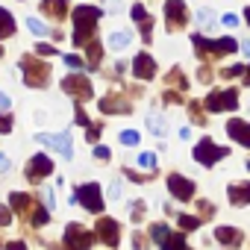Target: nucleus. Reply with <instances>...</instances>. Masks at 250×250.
<instances>
[{
  "instance_id": "obj_45",
  "label": "nucleus",
  "mask_w": 250,
  "mask_h": 250,
  "mask_svg": "<svg viewBox=\"0 0 250 250\" xmlns=\"http://www.w3.org/2000/svg\"><path fill=\"white\" fill-rule=\"evenodd\" d=\"M244 21H247V24H250V6H247V9H244Z\"/></svg>"
},
{
  "instance_id": "obj_20",
  "label": "nucleus",
  "mask_w": 250,
  "mask_h": 250,
  "mask_svg": "<svg viewBox=\"0 0 250 250\" xmlns=\"http://www.w3.org/2000/svg\"><path fill=\"white\" fill-rule=\"evenodd\" d=\"M42 6L53 15V18H65V12H68V0H42Z\"/></svg>"
},
{
  "instance_id": "obj_47",
  "label": "nucleus",
  "mask_w": 250,
  "mask_h": 250,
  "mask_svg": "<svg viewBox=\"0 0 250 250\" xmlns=\"http://www.w3.org/2000/svg\"><path fill=\"white\" fill-rule=\"evenodd\" d=\"M244 53H247V56H250V42H244Z\"/></svg>"
},
{
  "instance_id": "obj_16",
  "label": "nucleus",
  "mask_w": 250,
  "mask_h": 250,
  "mask_svg": "<svg viewBox=\"0 0 250 250\" xmlns=\"http://www.w3.org/2000/svg\"><path fill=\"white\" fill-rule=\"evenodd\" d=\"M227 194H229V200H232V206H244V203H250V183H232L229 188H227Z\"/></svg>"
},
{
  "instance_id": "obj_41",
  "label": "nucleus",
  "mask_w": 250,
  "mask_h": 250,
  "mask_svg": "<svg viewBox=\"0 0 250 250\" xmlns=\"http://www.w3.org/2000/svg\"><path fill=\"white\" fill-rule=\"evenodd\" d=\"M241 74V65H232V68H224V77H235Z\"/></svg>"
},
{
  "instance_id": "obj_32",
  "label": "nucleus",
  "mask_w": 250,
  "mask_h": 250,
  "mask_svg": "<svg viewBox=\"0 0 250 250\" xmlns=\"http://www.w3.org/2000/svg\"><path fill=\"white\" fill-rule=\"evenodd\" d=\"M9 130H12V115L3 112V115H0V136H6Z\"/></svg>"
},
{
  "instance_id": "obj_6",
  "label": "nucleus",
  "mask_w": 250,
  "mask_h": 250,
  "mask_svg": "<svg viewBox=\"0 0 250 250\" xmlns=\"http://www.w3.org/2000/svg\"><path fill=\"white\" fill-rule=\"evenodd\" d=\"M206 109H209V112H232V109H238V94H235L232 88H227V91H212V94L206 97Z\"/></svg>"
},
{
  "instance_id": "obj_36",
  "label": "nucleus",
  "mask_w": 250,
  "mask_h": 250,
  "mask_svg": "<svg viewBox=\"0 0 250 250\" xmlns=\"http://www.w3.org/2000/svg\"><path fill=\"white\" fill-rule=\"evenodd\" d=\"M65 65H68V68H83V59L71 53V56H65Z\"/></svg>"
},
{
  "instance_id": "obj_27",
  "label": "nucleus",
  "mask_w": 250,
  "mask_h": 250,
  "mask_svg": "<svg viewBox=\"0 0 250 250\" xmlns=\"http://www.w3.org/2000/svg\"><path fill=\"white\" fill-rule=\"evenodd\" d=\"M147 127L153 130V136H165V121H162V118L150 115V118H147Z\"/></svg>"
},
{
  "instance_id": "obj_28",
  "label": "nucleus",
  "mask_w": 250,
  "mask_h": 250,
  "mask_svg": "<svg viewBox=\"0 0 250 250\" xmlns=\"http://www.w3.org/2000/svg\"><path fill=\"white\" fill-rule=\"evenodd\" d=\"M197 24H200L203 30H212V27H215V18H212V12H209V9H200V12H197Z\"/></svg>"
},
{
  "instance_id": "obj_43",
  "label": "nucleus",
  "mask_w": 250,
  "mask_h": 250,
  "mask_svg": "<svg viewBox=\"0 0 250 250\" xmlns=\"http://www.w3.org/2000/svg\"><path fill=\"white\" fill-rule=\"evenodd\" d=\"M235 24H238V21H235V18H232V15H224V27H229V30H232V27H235Z\"/></svg>"
},
{
  "instance_id": "obj_13",
  "label": "nucleus",
  "mask_w": 250,
  "mask_h": 250,
  "mask_svg": "<svg viewBox=\"0 0 250 250\" xmlns=\"http://www.w3.org/2000/svg\"><path fill=\"white\" fill-rule=\"evenodd\" d=\"M227 133H229V139H235L238 145L250 147V124H247V121H241V118H232V121L227 124Z\"/></svg>"
},
{
  "instance_id": "obj_29",
  "label": "nucleus",
  "mask_w": 250,
  "mask_h": 250,
  "mask_svg": "<svg viewBox=\"0 0 250 250\" xmlns=\"http://www.w3.org/2000/svg\"><path fill=\"white\" fill-rule=\"evenodd\" d=\"M139 165H142V168H147V171H156V156L145 150V153H139Z\"/></svg>"
},
{
  "instance_id": "obj_30",
  "label": "nucleus",
  "mask_w": 250,
  "mask_h": 250,
  "mask_svg": "<svg viewBox=\"0 0 250 250\" xmlns=\"http://www.w3.org/2000/svg\"><path fill=\"white\" fill-rule=\"evenodd\" d=\"M183 229H197L200 227V218H191V215H180V221H177Z\"/></svg>"
},
{
  "instance_id": "obj_18",
  "label": "nucleus",
  "mask_w": 250,
  "mask_h": 250,
  "mask_svg": "<svg viewBox=\"0 0 250 250\" xmlns=\"http://www.w3.org/2000/svg\"><path fill=\"white\" fill-rule=\"evenodd\" d=\"M100 109H103L106 115H109V112H121V115H124V112H130L133 106L124 100V97H115V94H112V97H103V100H100Z\"/></svg>"
},
{
  "instance_id": "obj_22",
  "label": "nucleus",
  "mask_w": 250,
  "mask_h": 250,
  "mask_svg": "<svg viewBox=\"0 0 250 250\" xmlns=\"http://www.w3.org/2000/svg\"><path fill=\"white\" fill-rule=\"evenodd\" d=\"M130 15H133V21H139V24H142V33H145V39L150 42V18H147V12H145L142 6H133V12H130Z\"/></svg>"
},
{
  "instance_id": "obj_11",
  "label": "nucleus",
  "mask_w": 250,
  "mask_h": 250,
  "mask_svg": "<svg viewBox=\"0 0 250 250\" xmlns=\"http://www.w3.org/2000/svg\"><path fill=\"white\" fill-rule=\"evenodd\" d=\"M194 47H197V50H209V53H232L238 44H235V39H218V42H206L203 36H194Z\"/></svg>"
},
{
  "instance_id": "obj_21",
  "label": "nucleus",
  "mask_w": 250,
  "mask_h": 250,
  "mask_svg": "<svg viewBox=\"0 0 250 250\" xmlns=\"http://www.w3.org/2000/svg\"><path fill=\"white\" fill-rule=\"evenodd\" d=\"M12 33H15V18L0 6V39H9Z\"/></svg>"
},
{
  "instance_id": "obj_24",
  "label": "nucleus",
  "mask_w": 250,
  "mask_h": 250,
  "mask_svg": "<svg viewBox=\"0 0 250 250\" xmlns=\"http://www.w3.org/2000/svg\"><path fill=\"white\" fill-rule=\"evenodd\" d=\"M168 235H171V229H168V224H153V227H150V238H153L156 244H162V241H165Z\"/></svg>"
},
{
  "instance_id": "obj_34",
  "label": "nucleus",
  "mask_w": 250,
  "mask_h": 250,
  "mask_svg": "<svg viewBox=\"0 0 250 250\" xmlns=\"http://www.w3.org/2000/svg\"><path fill=\"white\" fill-rule=\"evenodd\" d=\"M33 224H36V227H42V224H47V209H42V206H39V209L33 212Z\"/></svg>"
},
{
  "instance_id": "obj_17",
  "label": "nucleus",
  "mask_w": 250,
  "mask_h": 250,
  "mask_svg": "<svg viewBox=\"0 0 250 250\" xmlns=\"http://www.w3.org/2000/svg\"><path fill=\"white\" fill-rule=\"evenodd\" d=\"M215 238H218L221 244H229V247H238V244H241V232H238L235 227H218V229H215Z\"/></svg>"
},
{
  "instance_id": "obj_39",
  "label": "nucleus",
  "mask_w": 250,
  "mask_h": 250,
  "mask_svg": "<svg viewBox=\"0 0 250 250\" xmlns=\"http://www.w3.org/2000/svg\"><path fill=\"white\" fill-rule=\"evenodd\" d=\"M0 227H9V209L0 206Z\"/></svg>"
},
{
  "instance_id": "obj_46",
  "label": "nucleus",
  "mask_w": 250,
  "mask_h": 250,
  "mask_svg": "<svg viewBox=\"0 0 250 250\" xmlns=\"http://www.w3.org/2000/svg\"><path fill=\"white\" fill-rule=\"evenodd\" d=\"M244 83H247V85H250V68H247V71H244Z\"/></svg>"
},
{
  "instance_id": "obj_23",
  "label": "nucleus",
  "mask_w": 250,
  "mask_h": 250,
  "mask_svg": "<svg viewBox=\"0 0 250 250\" xmlns=\"http://www.w3.org/2000/svg\"><path fill=\"white\" fill-rule=\"evenodd\" d=\"M162 250H188V247H186V238H183V235L171 232V235L162 241Z\"/></svg>"
},
{
  "instance_id": "obj_15",
  "label": "nucleus",
  "mask_w": 250,
  "mask_h": 250,
  "mask_svg": "<svg viewBox=\"0 0 250 250\" xmlns=\"http://www.w3.org/2000/svg\"><path fill=\"white\" fill-rule=\"evenodd\" d=\"M97 235H100L103 244L115 247V244H118V224H115L112 218H100V221H97Z\"/></svg>"
},
{
  "instance_id": "obj_2",
  "label": "nucleus",
  "mask_w": 250,
  "mask_h": 250,
  "mask_svg": "<svg viewBox=\"0 0 250 250\" xmlns=\"http://www.w3.org/2000/svg\"><path fill=\"white\" fill-rule=\"evenodd\" d=\"M21 71H24L27 85H33V88L44 85V83H47V77H50L47 62H36V59H30V56H24V59H21Z\"/></svg>"
},
{
  "instance_id": "obj_38",
  "label": "nucleus",
  "mask_w": 250,
  "mask_h": 250,
  "mask_svg": "<svg viewBox=\"0 0 250 250\" xmlns=\"http://www.w3.org/2000/svg\"><path fill=\"white\" fill-rule=\"evenodd\" d=\"M94 156H97V159H109L112 153H109V147H103V145H97V147H94Z\"/></svg>"
},
{
  "instance_id": "obj_33",
  "label": "nucleus",
  "mask_w": 250,
  "mask_h": 250,
  "mask_svg": "<svg viewBox=\"0 0 250 250\" xmlns=\"http://www.w3.org/2000/svg\"><path fill=\"white\" fill-rule=\"evenodd\" d=\"M121 142H124V145H139V133H136V130H124V133H121Z\"/></svg>"
},
{
  "instance_id": "obj_37",
  "label": "nucleus",
  "mask_w": 250,
  "mask_h": 250,
  "mask_svg": "<svg viewBox=\"0 0 250 250\" xmlns=\"http://www.w3.org/2000/svg\"><path fill=\"white\" fill-rule=\"evenodd\" d=\"M36 53H39V56H53L56 50H53L50 44H39V47H36Z\"/></svg>"
},
{
  "instance_id": "obj_4",
  "label": "nucleus",
  "mask_w": 250,
  "mask_h": 250,
  "mask_svg": "<svg viewBox=\"0 0 250 250\" xmlns=\"http://www.w3.org/2000/svg\"><path fill=\"white\" fill-rule=\"evenodd\" d=\"M62 91H65V94H71V97H74V100H80V103H83V100H88V97L94 94V91H91V83H88L83 74H71V77H65V80H62Z\"/></svg>"
},
{
  "instance_id": "obj_31",
  "label": "nucleus",
  "mask_w": 250,
  "mask_h": 250,
  "mask_svg": "<svg viewBox=\"0 0 250 250\" xmlns=\"http://www.w3.org/2000/svg\"><path fill=\"white\" fill-rule=\"evenodd\" d=\"M97 62H100V44L88 42V65H97Z\"/></svg>"
},
{
  "instance_id": "obj_44",
  "label": "nucleus",
  "mask_w": 250,
  "mask_h": 250,
  "mask_svg": "<svg viewBox=\"0 0 250 250\" xmlns=\"http://www.w3.org/2000/svg\"><path fill=\"white\" fill-rule=\"evenodd\" d=\"M0 171H9V159L3 153H0Z\"/></svg>"
},
{
  "instance_id": "obj_35",
  "label": "nucleus",
  "mask_w": 250,
  "mask_h": 250,
  "mask_svg": "<svg viewBox=\"0 0 250 250\" xmlns=\"http://www.w3.org/2000/svg\"><path fill=\"white\" fill-rule=\"evenodd\" d=\"M130 215H133V218H136V221H139V218H142V215H145V200H136V206H133V209H130Z\"/></svg>"
},
{
  "instance_id": "obj_3",
  "label": "nucleus",
  "mask_w": 250,
  "mask_h": 250,
  "mask_svg": "<svg viewBox=\"0 0 250 250\" xmlns=\"http://www.w3.org/2000/svg\"><path fill=\"white\" fill-rule=\"evenodd\" d=\"M224 156H229V150H227V147H218L212 139H203V142L194 147V159H197L200 165H206V168L215 165V162H221Z\"/></svg>"
},
{
  "instance_id": "obj_25",
  "label": "nucleus",
  "mask_w": 250,
  "mask_h": 250,
  "mask_svg": "<svg viewBox=\"0 0 250 250\" xmlns=\"http://www.w3.org/2000/svg\"><path fill=\"white\" fill-rule=\"evenodd\" d=\"M27 27H30V33L33 36H47L50 30H47V24H42L39 18H27Z\"/></svg>"
},
{
  "instance_id": "obj_1",
  "label": "nucleus",
  "mask_w": 250,
  "mask_h": 250,
  "mask_svg": "<svg viewBox=\"0 0 250 250\" xmlns=\"http://www.w3.org/2000/svg\"><path fill=\"white\" fill-rule=\"evenodd\" d=\"M100 21V9L97 6H77L74 9V44L83 47L91 42V33H94V24Z\"/></svg>"
},
{
  "instance_id": "obj_8",
  "label": "nucleus",
  "mask_w": 250,
  "mask_h": 250,
  "mask_svg": "<svg viewBox=\"0 0 250 250\" xmlns=\"http://www.w3.org/2000/svg\"><path fill=\"white\" fill-rule=\"evenodd\" d=\"M36 139H39L42 145H47V147L59 150L65 159H71V156H74V147H71V136H68V133H62V136H53V133H36Z\"/></svg>"
},
{
  "instance_id": "obj_5",
  "label": "nucleus",
  "mask_w": 250,
  "mask_h": 250,
  "mask_svg": "<svg viewBox=\"0 0 250 250\" xmlns=\"http://www.w3.org/2000/svg\"><path fill=\"white\" fill-rule=\"evenodd\" d=\"M62 241H65V250H88L94 238H91V232H85V227H80V224H68Z\"/></svg>"
},
{
  "instance_id": "obj_12",
  "label": "nucleus",
  "mask_w": 250,
  "mask_h": 250,
  "mask_svg": "<svg viewBox=\"0 0 250 250\" xmlns=\"http://www.w3.org/2000/svg\"><path fill=\"white\" fill-rule=\"evenodd\" d=\"M186 3L183 0H168L165 3V15H168V30H177V27H183L186 24Z\"/></svg>"
},
{
  "instance_id": "obj_19",
  "label": "nucleus",
  "mask_w": 250,
  "mask_h": 250,
  "mask_svg": "<svg viewBox=\"0 0 250 250\" xmlns=\"http://www.w3.org/2000/svg\"><path fill=\"white\" fill-rule=\"evenodd\" d=\"M9 206H12L18 215H27V212H30V206H33V197H30V194H24V191H12V194H9Z\"/></svg>"
},
{
  "instance_id": "obj_14",
  "label": "nucleus",
  "mask_w": 250,
  "mask_h": 250,
  "mask_svg": "<svg viewBox=\"0 0 250 250\" xmlns=\"http://www.w3.org/2000/svg\"><path fill=\"white\" fill-rule=\"evenodd\" d=\"M153 74H156V62H153L147 53H139L136 62H133V77H139V80H150Z\"/></svg>"
},
{
  "instance_id": "obj_9",
  "label": "nucleus",
  "mask_w": 250,
  "mask_h": 250,
  "mask_svg": "<svg viewBox=\"0 0 250 250\" xmlns=\"http://www.w3.org/2000/svg\"><path fill=\"white\" fill-rule=\"evenodd\" d=\"M50 174H53V162L47 156H33L30 159V165H27V180L30 183H39V180H44Z\"/></svg>"
},
{
  "instance_id": "obj_10",
  "label": "nucleus",
  "mask_w": 250,
  "mask_h": 250,
  "mask_svg": "<svg viewBox=\"0 0 250 250\" xmlns=\"http://www.w3.org/2000/svg\"><path fill=\"white\" fill-rule=\"evenodd\" d=\"M168 191L180 200H191L194 197V183L188 177H180V174H171L168 177Z\"/></svg>"
},
{
  "instance_id": "obj_7",
  "label": "nucleus",
  "mask_w": 250,
  "mask_h": 250,
  "mask_svg": "<svg viewBox=\"0 0 250 250\" xmlns=\"http://www.w3.org/2000/svg\"><path fill=\"white\" fill-rule=\"evenodd\" d=\"M77 203L85 206L88 212H100L103 209V194H100V186L97 183H85L77 188Z\"/></svg>"
},
{
  "instance_id": "obj_42",
  "label": "nucleus",
  "mask_w": 250,
  "mask_h": 250,
  "mask_svg": "<svg viewBox=\"0 0 250 250\" xmlns=\"http://www.w3.org/2000/svg\"><path fill=\"white\" fill-rule=\"evenodd\" d=\"M6 250H27V244H24V241H9Z\"/></svg>"
},
{
  "instance_id": "obj_26",
  "label": "nucleus",
  "mask_w": 250,
  "mask_h": 250,
  "mask_svg": "<svg viewBox=\"0 0 250 250\" xmlns=\"http://www.w3.org/2000/svg\"><path fill=\"white\" fill-rule=\"evenodd\" d=\"M109 44H112L115 50H124V47H127V44H130V36H127V33H112V39H109Z\"/></svg>"
},
{
  "instance_id": "obj_40",
  "label": "nucleus",
  "mask_w": 250,
  "mask_h": 250,
  "mask_svg": "<svg viewBox=\"0 0 250 250\" xmlns=\"http://www.w3.org/2000/svg\"><path fill=\"white\" fill-rule=\"evenodd\" d=\"M9 106H12V103H9V97L0 91V112H9Z\"/></svg>"
}]
</instances>
